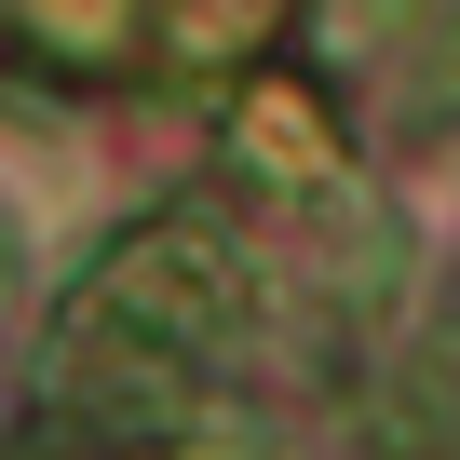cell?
Here are the masks:
<instances>
[{
	"label": "cell",
	"instance_id": "6da1fadb",
	"mask_svg": "<svg viewBox=\"0 0 460 460\" xmlns=\"http://www.w3.org/2000/svg\"><path fill=\"white\" fill-rule=\"evenodd\" d=\"M312 28H325V55H393V41L420 28V0H325Z\"/></svg>",
	"mask_w": 460,
	"mask_h": 460
}]
</instances>
